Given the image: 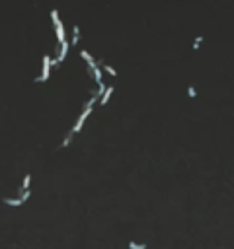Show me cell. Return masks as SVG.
Masks as SVG:
<instances>
[{
    "mask_svg": "<svg viewBox=\"0 0 234 249\" xmlns=\"http://www.w3.org/2000/svg\"><path fill=\"white\" fill-rule=\"evenodd\" d=\"M18 197L21 199V202H26L29 197H31V193H29V191H21V193H18Z\"/></svg>",
    "mask_w": 234,
    "mask_h": 249,
    "instance_id": "obj_14",
    "label": "cell"
},
{
    "mask_svg": "<svg viewBox=\"0 0 234 249\" xmlns=\"http://www.w3.org/2000/svg\"><path fill=\"white\" fill-rule=\"evenodd\" d=\"M68 47H70V43H68L67 39H64V41L61 43V53H58V58H57L58 64H61V62L64 61V58H67V55H68Z\"/></svg>",
    "mask_w": 234,
    "mask_h": 249,
    "instance_id": "obj_3",
    "label": "cell"
},
{
    "mask_svg": "<svg viewBox=\"0 0 234 249\" xmlns=\"http://www.w3.org/2000/svg\"><path fill=\"white\" fill-rule=\"evenodd\" d=\"M51 61H53V58H51L49 55H45V57H43V68H41V76H39V78H35V82H47V80H49L51 66H53V64H51Z\"/></svg>",
    "mask_w": 234,
    "mask_h": 249,
    "instance_id": "obj_2",
    "label": "cell"
},
{
    "mask_svg": "<svg viewBox=\"0 0 234 249\" xmlns=\"http://www.w3.org/2000/svg\"><path fill=\"white\" fill-rule=\"evenodd\" d=\"M78 41H80V27L74 25V27H72V39H70V45H78Z\"/></svg>",
    "mask_w": 234,
    "mask_h": 249,
    "instance_id": "obj_9",
    "label": "cell"
},
{
    "mask_svg": "<svg viewBox=\"0 0 234 249\" xmlns=\"http://www.w3.org/2000/svg\"><path fill=\"white\" fill-rule=\"evenodd\" d=\"M98 64H100V66H101V68H104V70L107 72V74H111V76H117V70H115L113 66H109V64H104L101 61H98Z\"/></svg>",
    "mask_w": 234,
    "mask_h": 249,
    "instance_id": "obj_11",
    "label": "cell"
},
{
    "mask_svg": "<svg viewBox=\"0 0 234 249\" xmlns=\"http://www.w3.org/2000/svg\"><path fill=\"white\" fill-rule=\"evenodd\" d=\"M111 93H113V86H105V92L101 93V99H100V103H101V105H105L107 101H109V97H111Z\"/></svg>",
    "mask_w": 234,
    "mask_h": 249,
    "instance_id": "obj_6",
    "label": "cell"
},
{
    "mask_svg": "<svg viewBox=\"0 0 234 249\" xmlns=\"http://www.w3.org/2000/svg\"><path fill=\"white\" fill-rule=\"evenodd\" d=\"M92 70V76H94V80H96L98 84H101V66L100 64H96L94 68H90Z\"/></svg>",
    "mask_w": 234,
    "mask_h": 249,
    "instance_id": "obj_8",
    "label": "cell"
},
{
    "mask_svg": "<svg viewBox=\"0 0 234 249\" xmlns=\"http://www.w3.org/2000/svg\"><path fill=\"white\" fill-rule=\"evenodd\" d=\"M70 140H72V134H68V136L63 140V148H64V146H68V144H70Z\"/></svg>",
    "mask_w": 234,
    "mask_h": 249,
    "instance_id": "obj_16",
    "label": "cell"
},
{
    "mask_svg": "<svg viewBox=\"0 0 234 249\" xmlns=\"http://www.w3.org/2000/svg\"><path fill=\"white\" fill-rule=\"evenodd\" d=\"M53 25H55V31H57V41L63 43L64 39H67V35H64V27H63V21H57V24H53Z\"/></svg>",
    "mask_w": 234,
    "mask_h": 249,
    "instance_id": "obj_4",
    "label": "cell"
},
{
    "mask_svg": "<svg viewBox=\"0 0 234 249\" xmlns=\"http://www.w3.org/2000/svg\"><path fill=\"white\" fill-rule=\"evenodd\" d=\"M201 43H203V35H197V37H195V41H193V51H199Z\"/></svg>",
    "mask_w": 234,
    "mask_h": 249,
    "instance_id": "obj_12",
    "label": "cell"
},
{
    "mask_svg": "<svg viewBox=\"0 0 234 249\" xmlns=\"http://www.w3.org/2000/svg\"><path fill=\"white\" fill-rule=\"evenodd\" d=\"M29 183H31V175H26V177H24V183H21V187L18 189V193H21V191H29Z\"/></svg>",
    "mask_w": 234,
    "mask_h": 249,
    "instance_id": "obj_10",
    "label": "cell"
},
{
    "mask_svg": "<svg viewBox=\"0 0 234 249\" xmlns=\"http://www.w3.org/2000/svg\"><path fill=\"white\" fill-rule=\"evenodd\" d=\"M80 57H82V58H84V61L88 62V66H90V68H94V66H96V64H98L96 61H94V57H92L90 53H88V51H86V49H82V51H80Z\"/></svg>",
    "mask_w": 234,
    "mask_h": 249,
    "instance_id": "obj_5",
    "label": "cell"
},
{
    "mask_svg": "<svg viewBox=\"0 0 234 249\" xmlns=\"http://www.w3.org/2000/svg\"><path fill=\"white\" fill-rule=\"evenodd\" d=\"M129 249H146L144 243H137V241H129Z\"/></svg>",
    "mask_w": 234,
    "mask_h": 249,
    "instance_id": "obj_13",
    "label": "cell"
},
{
    "mask_svg": "<svg viewBox=\"0 0 234 249\" xmlns=\"http://www.w3.org/2000/svg\"><path fill=\"white\" fill-rule=\"evenodd\" d=\"M2 202L8 204V206H21V204H24L20 197H16V199H8V197H6V199H2Z\"/></svg>",
    "mask_w": 234,
    "mask_h": 249,
    "instance_id": "obj_7",
    "label": "cell"
},
{
    "mask_svg": "<svg viewBox=\"0 0 234 249\" xmlns=\"http://www.w3.org/2000/svg\"><path fill=\"white\" fill-rule=\"evenodd\" d=\"M96 99L98 97H90V101L84 105V111H82V115L78 117V121H76V124L72 127V130H70V134H76V133H80L82 130V127H84V121L88 119V115L92 113V107H94V103H96Z\"/></svg>",
    "mask_w": 234,
    "mask_h": 249,
    "instance_id": "obj_1",
    "label": "cell"
},
{
    "mask_svg": "<svg viewBox=\"0 0 234 249\" xmlns=\"http://www.w3.org/2000/svg\"><path fill=\"white\" fill-rule=\"evenodd\" d=\"M187 96H189V97H197V92H195V88H193V86H189V88H187Z\"/></svg>",
    "mask_w": 234,
    "mask_h": 249,
    "instance_id": "obj_15",
    "label": "cell"
}]
</instances>
